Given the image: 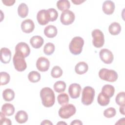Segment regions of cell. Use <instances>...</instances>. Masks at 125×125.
Instances as JSON below:
<instances>
[{"label": "cell", "mask_w": 125, "mask_h": 125, "mask_svg": "<svg viewBox=\"0 0 125 125\" xmlns=\"http://www.w3.org/2000/svg\"><path fill=\"white\" fill-rule=\"evenodd\" d=\"M40 97L42 104L46 107L52 106L55 102V96L54 91L50 87L42 88L40 91Z\"/></svg>", "instance_id": "cell-1"}, {"label": "cell", "mask_w": 125, "mask_h": 125, "mask_svg": "<svg viewBox=\"0 0 125 125\" xmlns=\"http://www.w3.org/2000/svg\"><path fill=\"white\" fill-rule=\"evenodd\" d=\"M83 44L84 40L82 38L78 36L75 37L69 43V50L73 55H79L82 52Z\"/></svg>", "instance_id": "cell-2"}, {"label": "cell", "mask_w": 125, "mask_h": 125, "mask_svg": "<svg viewBox=\"0 0 125 125\" xmlns=\"http://www.w3.org/2000/svg\"><path fill=\"white\" fill-rule=\"evenodd\" d=\"M94 96V89L91 86H85L83 88L82 91V103L85 105H90L93 102Z\"/></svg>", "instance_id": "cell-3"}, {"label": "cell", "mask_w": 125, "mask_h": 125, "mask_svg": "<svg viewBox=\"0 0 125 125\" xmlns=\"http://www.w3.org/2000/svg\"><path fill=\"white\" fill-rule=\"evenodd\" d=\"M99 77L104 80L109 82H115L118 79L117 73L113 70L103 68L99 72Z\"/></svg>", "instance_id": "cell-4"}, {"label": "cell", "mask_w": 125, "mask_h": 125, "mask_svg": "<svg viewBox=\"0 0 125 125\" xmlns=\"http://www.w3.org/2000/svg\"><path fill=\"white\" fill-rule=\"evenodd\" d=\"M13 62L15 68L18 71H23L27 67L24 57L19 52H15L13 58Z\"/></svg>", "instance_id": "cell-5"}, {"label": "cell", "mask_w": 125, "mask_h": 125, "mask_svg": "<svg viewBox=\"0 0 125 125\" xmlns=\"http://www.w3.org/2000/svg\"><path fill=\"white\" fill-rule=\"evenodd\" d=\"M76 111L75 106L73 104H66L62 105L60 108L58 113L59 116L62 119H68L75 114Z\"/></svg>", "instance_id": "cell-6"}, {"label": "cell", "mask_w": 125, "mask_h": 125, "mask_svg": "<svg viewBox=\"0 0 125 125\" xmlns=\"http://www.w3.org/2000/svg\"><path fill=\"white\" fill-rule=\"evenodd\" d=\"M93 38L92 43L96 48H100L103 46L104 43V38L103 33L99 29H96L91 33Z\"/></svg>", "instance_id": "cell-7"}, {"label": "cell", "mask_w": 125, "mask_h": 125, "mask_svg": "<svg viewBox=\"0 0 125 125\" xmlns=\"http://www.w3.org/2000/svg\"><path fill=\"white\" fill-rule=\"evenodd\" d=\"M75 16L74 13L69 10L62 11L61 15L60 20L61 22L65 25L71 24L75 20Z\"/></svg>", "instance_id": "cell-8"}, {"label": "cell", "mask_w": 125, "mask_h": 125, "mask_svg": "<svg viewBox=\"0 0 125 125\" xmlns=\"http://www.w3.org/2000/svg\"><path fill=\"white\" fill-rule=\"evenodd\" d=\"M99 56L101 60L106 64H110L113 61V55L111 51L108 49H101L99 52Z\"/></svg>", "instance_id": "cell-9"}, {"label": "cell", "mask_w": 125, "mask_h": 125, "mask_svg": "<svg viewBox=\"0 0 125 125\" xmlns=\"http://www.w3.org/2000/svg\"><path fill=\"white\" fill-rule=\"evenodd\" d=\"M50 66L49 61L45 57H41L37 61L36 67L41 72L47 71Z\"/></svg>", "instance_id": "cell-10"}, {"label": "cell", "mask_w": 125, "mask_h": 125, "mask_svg": "<svg viewBox=\"0 0 125 125\" xmlns=\"http://www.w3.org/2000/svg\"><path fill=\"white\" fill-rule=\"evenodd\" d=\"M15 52L21 53L24 58H26L30 54V49L29 45L26 43L21 42L16 45L15 47Z\"/></svg>", "instance_id": "cell-11"}, {"label": "cell", "mask_w": 125, "mask_h": 125, "mask_svg": "<svg viewBox=\"0 0 125 125\" xmlns=\"http://www.w3.org/2000/svg\"><path fill=\"white\" fill-rule=\"evenodd\" d=\"M81 91V85L77 83L71 84L68 88V93L72 99H77L79 97Z\"/></svg>", "instance_id": "cell-12"}, {"label": "cell", "mask_w": 125, "mask_h": 125, "mask_svg": "<svg viewBox=\"0 0 125 125\" xmlns=\"http://www.w3.org/2000/svg\"><path fill=\"white\" fill-rule=\"evenodd\" d=\"M21 28L23 32L30 33L32 32L35 28L34 23L33 21L30 19L25 20L21 23Z\"/></svg>", "instance_id": "cell-13"}, {"label": "cell", "mask_w": 125, "mask_h": 125, "mask_svg": "<svg viewBox=\"0 0 125 125\" xmlns=\"http://www.w3.org/2000/svg\"><path fill=\"white\" fill-rule=\"evenodd\" d=\"M37 20L38 23L42 25H44L47 24L49 21L47 14V10L42 9L39 11L37 15Z\"/></svg>", "instance_id": "cell-14"}, {"label": "cell", "mask_w": 125, "mask_h": 125, "mask_svg": "<svg viewBox=\"0 0 125 125\" xmlns=\"http://www.w3.org/2000/svg\"><path fill=\"white\" fill-rule=\"evenodd\" d=\"M11 59V51L7 48L2 47L0 49V61L3 63H8Z\"/></svg>", "instance_id": "cell-15"}, {"label": "cell", "mask_w": 125, "mask_h": 125, "mask_svg": "<svg viewBox=\"0 0 125 125\" xmlns=\"http://www.w3.org/2000/svg\"><path fill=\"white\" fill-rule=\"evenodd\" d=\"M102 9L105 14L111 15L114 11L115 4L111 0H105L103 4Z\"/></svg>", "instance_id": "cell-16"}, {"label": "cell", "mask_w": 125, "mask_h": 125, "mask_svg": "<svg viewBox=\"0 0 125 125\" xmlns=\"http://www.w3.org/2000/svg\"><path fill=\"white\" fill-rule=\"evenodd\" d=\"M44 40L40 36H33L30 40V43L34 48H39L43 44Z\"/></svg>", "instance_id": "cell-17"}, {"label": "cell", "mask_w": 125, "mask_h": 125, "mask_svg": "<svg viewBox=\"0 0 125 125\" xmlns=\"http://www.w3.org/2000/svg\"><path fill=\"white\" fill-rule=\"evenodd\" d=\"M57 29L56 26L52 25H49L46 26L44 29V34L48 38H53L57 34Z\"/></svg>", "instance_id": "cell-18"}, {"label": "cell", "mask_w": 125, "mask_h": 125, "mask_svg": "<svg viewBox=\"0 0 125 125\" xmlns=\"http://www.w3.org/2000/svg\"><path fill=\"white\" fill-rule=\"evenodd\" d=\"M88 69L87 64L84 62H78L75 67V71L76 73L79 75H82L86 73Z\"/></svg>", "instance_id": "cell-19"}, {"label": "cell", "mask_w": 125, "mask_h": 125, "mask_svg": "<svg viewBox=\"0 0 125 125\" xmlns=\"http://www.w3.org/2000/svg\"><path fill=\"white\" fill-rule=\"evenodd\" d=\"M16 121L20 124H23L25 123L28 119V116L27 113L23 110H20L18 111L15 116Z\"/></svg>", "instance_id": "cell-20"}, {"label": "cell", "mask_w": 125, "mask_h": 125, "mask_svg": "<svg viewBox=\"0 0 125 125\" xmlns=\"http://www.w3.org/2000/svg\"><path fill=\"white\" fill-rule=\"evenodd\" d=\"M1 112L5 116H11L14 113L15 107L13 104L9 103H6L2 105Z\"/></svg>", "instance_id": "cell-21"}, {"label": "cell", "mask_w": 125, "mask_h": 125, "mask_svg": "<svg viewBox=\"0 0 125 125\" xmlns=\"http://www.w3.org/2000/svg\"><path fill=\"white\" fill-rule=\"evenodd\" d=\"M115 88L113 86L110 84H105L103 86L102 89L101 93L106 96L111 98L114 94Z\"/></svg>", "instance_id": "cell-22"}, {"label": "cell", "mask_w": 125, "mask_h": 125, "mask_svg": "<svg viewBox=\"0 0 125 125\" xmlns=\"http://www.w3.org/2000/svg\"><path fill=\"white\" fill-rule=\"evenodd\" d=\"M108 31L111 35H117L121 31V26L118 22H113L109 26Z\"/></svg>", "instance_id": "cell-23"}, {"label": "cell", "mask_w": 125, "mask_h": 125, "mask_svg": "<svg viewBox=\"0 0 125 125\" xmlns=\"http://www.w3.org/2000/svg\"><path fill=\"white\" fill-rule=\"evenodd\" d=\"M18 13L19 16L22 18H25L28 14V7L25 3H21L18 6Z\"/></svg>", "instance_id": "cell-24"}, {"label": "cell", "mask_w": 125, "mask_h": 125, "mask_svg": "<svg viewBox=\"0 0 125 125\" xmlns=\"http://www.w3.org/2000/svg\"><path fill=\"white\" fill-rule=\"evenodd\" d=\"M2 97L5 101H11L15 98V92L11 89H5L2 92Z\"/></svg>", "instance_id": "cell-25"}, {"label": "cell", "mask_w": 125, "mask_h": 125, "mask_svg": "<svg viewBox=\"0 0 125 125\" xmlns=\"http://www.w3.org/2000/svg\"><path fill=\"white\" fill-rule=\"evenodd\" d=\"M57 6L60 10L63 11L68 10L70 7V4L68 0H60L57 1Z\"/></svg>", "instance_id": "cell-26"}, {"label": "cell", "mask_w": 125, "mask_h": 125, "mask_svg": "<svg viewBox=\"0 0 125 125\" xmlns=\"http://www.w3.org/2000/svg\"><path fill=\"white\" fill-rule=\"evenodd\" d=\"M97 101L98 104L101 106H106L108 105L110 102V98L106 96L101 92L98 95Z\"/></svg>", "instance_id": "cell-27"}, {"label": "cell", "mask_w": 125, "mask_h": 125, "mask_svg": "<svg viewBox=\"0 0 125 125\" xmlns=\"http://www.w3.org/2000/svg\"><path fill=\"white\" fill-rule=\"evenodd\" d=\"M54 89L58 93L63 92L65 91L66 88V83L62 81H59L56 82L53 86Z\"/></svg>", "instance_id": "cell-28"}, {"label": "cell", "mask_w": 125, "mask_h": 125, "mask_svg": "<svg viewBox=\"0 0 125 125\" xmlns=\"http://www.w3.org/2000/svg\"><path fill=\"white\" fill-rule=\"evenodd\" d=\"M28 78L30 82L31 83H37L41 79L40 74L36 71H32L29 72L28 75Z\"/></svg>", "instance_id": "cell-29"}, {"label": "cell", "mask_w": 125, "mask_h": 125, "mask_svg": "<svg viewBox=\"0 0 125 125\" xmlns=\"http://www.w3.org/2000/svg\"><path fill=\"white\" fill-rule=\"evenodd\" d=\"M47 14L49 21H56L58 17L57 11L54 8H49L47 9Z\"/></svg>", "instance_id": "cell-30"}, {"label": "cell", "mask_w": 125, "mask_h": 125, "mask_svg": "<svg viewBox=\"0 0 125 125\" xmlns=\"http://www.w3.org/2000/svg\"><path fill=\"white\" fill-rule=\"evenodd\" d=\"M57 100L58 103L61 105H63L67 104L69 102V97L65 93H62L59 94L57 97Z\"/></svg>", "instance_id": "cell-31"}, {"label": "cell", "mask_w": 125, "mask_h": 125, "mask_svg": "<svg viewBox=\"0 0 125 125\" xmlns=\"http://www.w3.org/2000/svg\"><path fill=\"white\" fill-rule=\"evenodd\" d=\"M116 103L120 106L125 105V92H120L116 96Z\"/></svg>", "instance_id": "cell-32"}, {"label": "cell", "mask_w": 125, "mask_h": 125, "mask_svg": "<svg viewBox=\"0 0 125 125\" xmlns=\"http://www.w3.org/2000/svg\"><path fill=\"white\" fill-rule=\"evenodd\" d=\"M55 45L51 42H47L43 47V52L46 55H50L55 51Z\"/></svg>", "instance_id": "cell-33"}, {"label": "cell", "mask_w": 125, "mask_h": 125, "mask_svg": "<svg viewBox=\"0 0 125 125\" xmlns=\"http://www.w3.org/2000/svg\"><path fill=\"white\" fill-rule=\"evenodd\" d=\"M0 84L1 85L7 84L10 80V77L8 73L6 72H1L0 73Z\"/></svg>", "instance_id": "cell-34"}, {"label": "cell", "mask_w": 125, "mask_h": 125, "mask_svg": "<svg viewBox=\"0 0 125 125\" xmlns=\"http://www.w3.org/2000/svg\"><path fill=\"white\" fill-rule=\"evenodd\" d=\"M62 68L59 66H54L51 72V75L52 77L54 78H58L62 76Z\"/></svg>", "instance_id": "cell-35"}, {"label": "cell", "mask_w": 125, "mask_h": 125, "mask_svg": "<svg viewBox=\"0 0 125 125\" xmlns=\"http://www.w3.org/2000/svg\"><path fill=\"white\" fill-rule=\"evenodd\" d=\"M116 114V109L113 107H109L104 110V117L107 118H112L115 116Z\"/></svg>", "instance_id": "cell-36"}, {"label": "cell", "mask_w": 125, "mask_h": 125, "mask_svg": "<svg viewBox=\"0 0 125 125\" xmlns=\"http://www.w3.org/2000/svg\"><path fill=\"white\" fill-rule=\"evenodd\" d=\"M5 115L2 112H0V124L1 125H11L12 123L11 120L9 119H7L5 118Z\"/></svg>", "instance_id": "cell-37"}, {"label": "cell", "mask_w": 125, "mask_h": 125, "mask_svg": "<svg viewBox=\"0 0 125 125\" xmlns=\"http://www.w3.org/2000/svg\"><path fill=\"white\" fill-rule=\"evenodd\" d=\"M2 3L6 5V6H11L14 4V3L15 2V0H2Z\"/></svg>", "instance_id": "cell-38"}, {"label": "cell", "mask_w": 125, "mask_h": 125, "mask_svg": "<svg viewBox=\"0 0 125 125\" xmlns=\"http://www.w3.org/2000/svg\"><path fill=\"white\" fill-rule=\"evenodd\" d=\"M71 125H83V123L79 120H75L72 121V122L70 124Z\"/></svg>", "instance_id": "cell-39"}, {"label": "cell", "mask_w": 125, "mask_h": 125, "mask_svg": "<svg viewBox=\"0 0 125 125\" xmlns=\"http://www.w3.org/2000/svg\"><path fill=\"white\" fill-rule=\"evenodd\" d=\"M85 0H72V2L74 3L75 4H76V5H78V4H81L82 3L84 2Z\"/></svg>", "instance_id": "cell-40"}, {"label": "cell", "mask_w": 125, "mask_h": 125, "mask_svg": "<svg viewBox=\"0 0 125 125\" xmlns=\"http://www.w3.org/2000/svg\"><path fill=\"white\" fill-rule=\"evenodd\" d=\"M41 125H52L53 124L49 120H43L41 123Z\"/></svg>", "instance_id": "cell-41"}, {"label": "cell", "mask_w": 125, "mask_h": 125, "mask_svg": "<svg viewBox=\"0 0 125 125\" xmlns=\"http://www.w3.org/2000/svg\"><path fill=\"white\" fill-rule=\"evenodd\" d=\"M119 110L121 113H122L123 115H125V106H120Z\"/></svg>", "instance_id": "cell-42"}, {"label": "cell", "mask_w": 125, "mask_h": 125, "mask_svg": "<svg viewBox=\"0 0 125 125\" xmlns=\"http://www.w3.org/2000/svg\"><path fill=\"white\" fill-rule=\"evenodd\" d=\"M62 124H64V125H67V124H66V123H65V122H60L58 123L57 125H62Z\"/></svg>", "instance_id": "cell-43"}]
</instances>
